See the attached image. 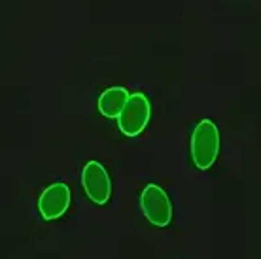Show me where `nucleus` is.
I'll list each match as a JSON object with an SVG mask.
<instances>
[{"label":"nucleus","mask_w":261,"mask_h":259,"mask_svg":"<svg viewBox=\"0 0 261 259\" xmlns=\"http://www.w3.org/2000/svg\"><path fill=\"white\" fill-rule=\"evenodd\" d=\"M220 156V131L214 121L202 119L191 133V159L199 170H208Z\"/></svg>","instance_id":"1"},{"label":"nucleus","mask_w":261,"mask_h":259,"mask_svg":"<svg viewBox=\"0 0 261 259\" xmlns=\"http://www.w3.org/2000/svg\"><path fill=\"white\" fill-rule=\"evenodd\" d=\"M140 208L151 225L167 227L172 221V202L163 188L148 184L140 193Z\"/></svg>","instance_id":"2"},{"label":"nucleus","mask_w":261,"mask_h":259,"mask_svg":"<svg viewBox=\"0 0 261 259\" xmlns=\"http://www.w3.org/2000/svg\"><path fill=\"white\" fill-rule=\"evenodd\" d=\"M151 116V104L144 93H133L118 117V127L125 136H138Z\"/></svg>","instance_id":"3"},{"label":"nucleus","mask_w":261,"mask_h":259,"mask_svg":"<svg viewBox=\"0 0 261 259\" xmlns=\"http://www.w3.org/2000/svg\"><path fill=\"white\" fill-rule=\"evenodd\" d=\"M82 186L95 204H106L112 197V180L98 161H89L82 170Z\"/></svg>","instance_id":"4"},{"label":"nucleus","mask_w":261,"mask_h":259,"mask_svg":"<svg viewBox=\"0 0 261 259\" xmlns=\"http://www.w3.org/2000/svg\"><path fill=\"white\" fill-rule=\"evenodd\" d=\"M70 201H72L70 188L66 184H63V182H55L49 188L44 189L42 195H40L38 199L40 216L47 221L57 220V218H61L68 210Z\"/></svg>","instance_id":"5"},{"label":"nucleus","mask_w":261,"mask_h":259,"mask_svg":"<svg viewBox=\"0 0 261 259\" xmlns=\"http://www.w3.org/2000/svg\"><path fill=\"white\" fill-rule=\"evenodd\" d=\"M129 97H130L129 91L125 89V87H108L106 91L100 93L97 108L108 119H118L119 114L123 112Z\"/></svg>","instance_id":"6"}]
</instances>
